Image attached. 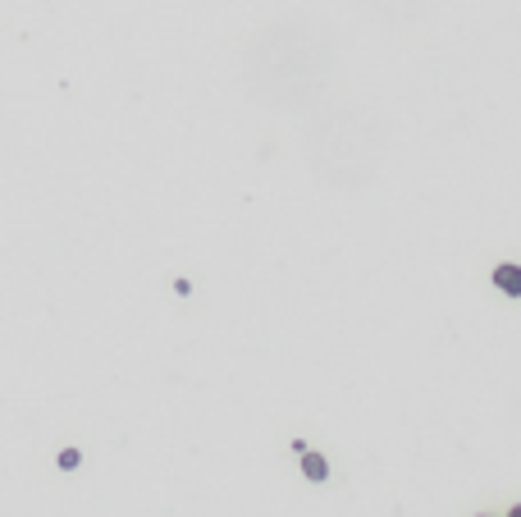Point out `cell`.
Returning <instances> with one entry per match:
<instances>
[{"label":"cell","mask_w":521,"mask_h":517,"mask_svg":"<svg viewBox=\"0 0 521 517\" xmlns=\"http://www.w3.org/2000/svg\"><path fill=\"white\" fill-rule=\"evenodd\" d=\"M494 284H499L508 298H521V266H499V270H494Z\"/></svg>","instance_id":"1"},{"label":"cell","mask_w":521,"mask_h":517,"mask_svg":"<svg viewBox=\"0 0 521 517\" xmlns=\"http://www.w3.org/2000/svg\"><path fill=\"white\" fill-rule=\"evenodd\" d=\"M512 517H521V508H512Z\"/></svg>","instance_id":"4"},{"label":"cell","mask_w":521,"mask_h":517,"mask_svg":"<svg viewBox=\"0 0 521 517\" xmlns=\"http://www.w3.org/2000/svg\"><path fill=\"white\" fill-rule=\"evenodd\" d=\"M302 471H307V481H325L329 476V467H325L320 453H302Z\"/></svg>","instance_id":"2"},{"label":"cell","mask_w":521,"mask_h":517,"mask_svg":"<svg viewBox=\"0 0 521 517\" xmlns=\"http://www.w3.org/2000/svg\"><path fill=\"white\" fill-rule=\"evenodd\" d=\"M60 467L74 471V467H78V449H64V453H60Z\"/></svg>","instance_id":"3"}]
</instances>
